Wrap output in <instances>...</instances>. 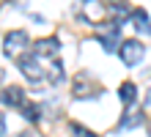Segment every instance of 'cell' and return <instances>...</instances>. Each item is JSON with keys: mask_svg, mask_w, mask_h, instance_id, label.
<instances>
[{"mask_svg": "<svg viewBox=\"0 0 151 137\" xmlns=\"http://www.w3.org/2000/svg\"><path fill=\"white\" fill-rule=\"evenodd\" d=\"M17 66H19V71L28 77V82H33V85H39V82L47 80L44 60L36 58V55H19V58H17Z\"/></svg>", "mask_w": 151, "mask_h": 137, "instance_id": "cell-1", "label": "cell"}, {"mask_svg": "<svg viewBox=\"0 0 151 137\" xmlns=\"http://www.w3.org/2000/svg\"><path fill=\"white\" fill-rule=\"evenodd\" d=\"M28 44H30V36L25 30H8L3 36V52L8 55V58H19V55H25Z\"/></svg>", "mask_w": 151, "mask_h": 137, "instance_id": "cell-2", "label": "cell"}, {"mask_svg": "<svg viewBox=\"0 0 151 137\" xmlns=\"http://www.w3.org/2000/svg\"><path fill=\"white\" fill-rule=\"evenodd\" d=\"M96 39H99V44L107 52H115L121 47V25L118 22H102V30H99V36H96Z\"/></svg>", "mask_w": 151, "mask_h": 137, "instance_id": "cell-3", "label": "cell"}, {"mask_svg": "<svg viewBox=\"0 0 151 137\" xmlns=\"http://www.w3.org/2000/svg\"><path fill=\"white\" fill-rule=\"evenodd\" d=\"M80 14H83L85 22L102 25L104 16H107V6H104L102 0H80Z\"/></svg>", "mask_w": 151, "mask_h": 137, "instance_id": "cell-4", "label": "cell"}, {"mask_svg": "<svg viewBox=\"0 0 151 137\" xmlns=\"http://www.w3.org/2000/svg\"><path fill=\"white\" fill-rule=\"evenodd\" d=\"M118 52H121V60H124V66H137V63L146 58V47H143L140 41H135V39L124 41L121 47H118Z\"/></svg>", "mask_w": 151, "mask_h": 137, "instance_id": "cell-5", "label": "cell"}, {"mask_svg": "<svg viewBox=\"0 0 151 137\" xmlns=\"http://www.w3.org/2000/svg\"><path fill=\"white\" fill-rule=\"evenodd\" d=\"M60 49V41H58V36H44V39L36 41V47H33V52H36V58H44V60H50V58H55Z\"/></svg>", "mask_w": 151, "mask_h": 137, "instance_id": "cell-6", "label": "cell"}, {"mask_svg": "<svg viewBox=\"0 0 151 137\" xmlns=\"http://www.w3.org/2000/svg\"><path fill=\"white\" fill-rule=\"evenodd\" d=\"M0 102H3L6 107H17V110H19L25 102H28V96L22 93V88H17V85H8V88L3 90V93H0Z\"/></svg>", "mask_w": 151, "mask_h": 137, "instance_id": "cell-7", "label": "cell"}, {"mask_svg": "<svg viewBox=\"0 0 151 137\" xmlns=\"http://www.w3.org/2000/svg\"><path fill=\"white\" fill-rule=\"evenodd\" d=\"M72 90H74L77 99H93L96 93H99V88H96L91 80H88V77H80V74H77V80H74V88H72Z\"/></svg>", "mask_w": 151, "mask_h": 137, "instance_id": "cell-8", "label": "cell"}, {"mask_svg": "<svg viewBox=\"0 0 151 137\" xmlns=\"http://www.w3.org/2000/svg\"><path fill=\"white\" fill-rule=\"evenodd\" d=\"M129 19H132V25H135V30L140 36H151V22H148V16H146L143 8H135V11L129 14Z\"/></svg>", "mask_w": 151, "mask_h": 137, "instance_id": "cell-9", "label": "cell"}, {"mask_svg": "<svg viewBox=\"0 0 151 137\" xmlns=\"http://www.w3.org/2000/svg\"><path fill=\"white\" fill-rule=\"evenodd\" d=\"M143 121H146V113H143V110H132V107H127V113H124L118 129H135V126H140Z\"/></svg>", "mask_w": 151, "mask_h": 137, "instance_id": "cell-10", "label": "cell"}, {"mask_svg": "<svg viewBox=\"0 0 151 137\" xmlns=\"http://www.w3.org/2000/svg\"><path fill=\"white\" fill-rule=\"evenodd\" d=\"M118 99H121L124 107H135V102H137V85L135 82H124V85L118 88Z\"/></svg>", "mask_w": 151, "mask_h": 137, "instance_id": "cell-11", "label": "cell"}, {"mask_svg": "<svg viewBox=\"0 0 151 137\" xmlns=\"http://www.w3.org/2000/svg\"><path fill=\"white\" fill-rule=\"evenodd\" d=\"M19 113H22L25 118H28L30 123H39V118H41V107H39L36 102H30V99H28V102H25V104L19 107Z\"/></svg>", "mask_w": 151, "mask_h": 137, "instance_id": "cell-12", "label": "cell"}, {"mask_svg": "<svg viewBox=\"0 0 151 137\" xmlns=\"http://www.w3.org/2000/svg\"><path fill=\"white\" fill-rule=\"evenodd\" d=\"M72 132H74V137H96L93 132H88L83 123H72Z\"/></svg>", "mask_w": 151, "mask_h": 137, "instance_id": "cell-13", "label": "cell"}, {"mask_svg": "<svg viewBox=\"0 0 151 137\" xmlns=\"http://www.w3.org/2000/svg\"><path fill=\"white\" fill-rule=\"evenodd\" d=\"M143 104H146V107H151V88L146 90V102H143Z\"/></svg>", "mask_w": 151, "mask_h": 137, "instance_id": "cell-14", "label": "cell"}, {"mask_svg": "<svg viewBox=\"0 0 151 137\" xmlns=\"http://www.w3.org/2000/svg\"><path fill=\"white\" fill-rule=\"evenodd\" d=\"M3 134H6V121L0 118V137H3Z\"/></svg>", "mask_w": 151, "mask_h": 137, "instance_id": "cell-15", "label": "cell"}, {"mask_svg": "<svg viewBox=\"0 0 151 137\" xmlns=\"http://www.w3.org/2000/svg\"><path fill=\"white\" fill-rule=\"evenodd\" d=\"M0 80H3V69H0Z\"/></svg>", "mask_w": 151, "mask_h": 137, "instance_id": "cell-16", "label": "cell"}, {"mask_svg": "<svg viewBox=\"0 0 151 137\" xmlns=\"http://www.w3.org/2000/svg\"><path fill=\"white\" fill-rule=\"evenodd\" d=\"M148 134H151V123H148Z\"/></svg>", "mask_w": 151, "mask_h": 137, "instance_id": "cell-17", "label": "cell"}]
</instances>
